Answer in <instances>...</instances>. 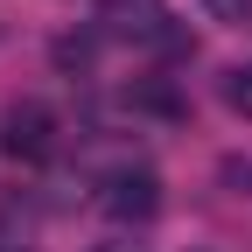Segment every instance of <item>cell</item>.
<instances>
[{
    "label": "cell",
    "instance_id": "6da1fadb",
    "mask_svg": "<svg viewBox=\"0 0 252 252\" xmlns=\"http://www.w3.org/2000/svg\"><path fill=\"white\" fill-rule=\"evenodd\" d=\"M98 210L112 217V224H147V217L161 210V175H154V168H119V175H105Z\"/></svg>",
    "mask_w": 252,
    "mask_h": 252
},
{
    "label": "cell",
    "instance_id": "7a4b0ae2",
    "mask_svg": "<svg viewBox=\"0 0 252 252\" xmlns=\"http://www.w3.org/2000/svg\"><path fill=\"white\" fill-rule=\"evenodd\" d=\"M0 140H7L14 161H42V154L56 147V112L42 98H21V105H7V119H0Z\"/></svg>",
    "mask_w": 252,
    "mask_h": 252
},
{
    "label": "cell",
    "instance_id": "3957f363",
    "mask_svg": "<svg viewBox=\"0 0 252 252\" xmlns=\"http://www.w3.org/2000/svg\"><path fill=\"white\" fill-rule=\"evenodd\" d=\"M98 21H112L119 35H161V0H98Z\"/></svg>",
    "mask_w": 252,
    "mask_h": 252
},
{
    "label": "cell",
    "instance_id": "277c9868",
    "mask_svg": "<svg viewBox=\"0 0 252 252\" xmlns=\"http://www.w3.org/2000/svg\"><path fill=\"white\" fill-rule=\"evenodd\" d=\"M224 105L238 119H252V63H231V70H224Z\"/></svg>",
    "mask_w": 252,
    "mask_h": 252
},
{
    "label": "cell",
    "instance_id": "5b68a950",
    "mask_svg": "<svg viewBox=\"0 0 252 252\" xmlns=\"http://www.w3.org/2000/svg\"><path fill=\"white\" fill-rule=\"evenodd\" d=\"M133 105H140V112H161V119H175V112H182V98H175L168 84H133Z\"/></svg>",
    "mask_w": 252,
    "mask_h": 252
},
{
    "label": "cell",
    "instance_id": "8992f818",
    "mask_svg": "<svg viewBox=\"0 0 252 252\" xmlns=\"http://www.w3.org/2000/svg\"><path fill=\"white\" fill-rule=\"evenodd\" d=\"M56 63H63V70H84V63H91V42L63 35V42H56Z\"/></svg>",
    "mask_w": 252,
    "mask_h": 252
},
{
    "label": "cell",
    "instance_id": "52a82bcc",
    "mask_svg": "<svg viewBox=\"0 0 252 252\" xmlns=\"http://www.w3.org/2000/svg\"><path fill=\"white\" fill-rule=\"evenodd\" d=\"M224 189H231V196H252V161L231 154V161H224Z\"/></svg>",
    "mask_w": 252,
    "mask_h": 252
},
{
    "label": "cell",
    "instance_id": "ba28073f",
    "mask_svg": "<svg viewBox=\"0 0 252 252\" xmlns=\"http://www.w3.org/2000/svg\"><path fill=\"white\" fill-rule=\"evenodd\" d=\"M203 7H210L217 21H245V14H252V0H203Z\"/></svg>",
    "mask_w": 252,
    "mask_h": 252
},
{
    "label": "cell",
    "instance_id": "9c48e42d",
    "mask_svg": "<svg viewBox=\"0 0 252 252\" xmlns=\"http://www.w3.org/2000/svg\"><path fill=\"white\" fill-rule=\"evenodd\" d=\"M98 252H133V245H98Z\"/></svg>",
    "mask_w": 252,
    "mask_h": 252
}]
</instances>
